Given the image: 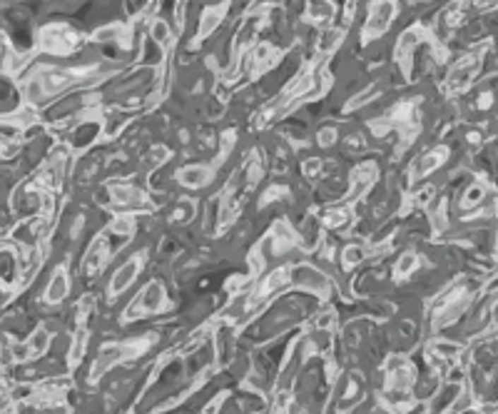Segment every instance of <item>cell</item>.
<instances>
[{"instance_id": "cell-18", "label": "cell", "mask_w": 498, "mask_h": 414, "mask_svg": "<svg viewBox=\"0 0 498 414\" xmlns=\"http://www.w3.org/2000/svg\"><path fill=\"white\" fill-rule=\"evenodd\" d=\"M11 55H13V50H11V45H8L6 35H0V70H8V65L13 68Z\"/></svg>"}, {"instance_id": "cell-2", "label": "cell", "mask_w": 498, "mask_h": 414, "mask_svg": "<svg viewBox=\"0 0 498 414\" xmlns=\"http://www.w3.org/2000/svg\"><path fill=\"white\" fill-rule=\"evenodd\" d=\"M396 16V0H374L372 11L364 23V40H374L389 28V23Z\"/></svg>"}, {"instance_id": "cell-10", "label": "cell", "mask_w": 498, "mask_h": 414, "mask_svg": "<svg viewBox=\"0 0 498 414\" xmlns=\"http://www.w3.org/2000/svg\"><path fill=\"white\" fill-rule=\"evenodd\" d=\"M18 277V260L13 250H0V282L13 285Z\"/></svg>"}, {"instance_id": "cell-5", "label": "cell", "mask_w": 498, "mask_h": 414, "mask_svg": "<svg viewBox=\"0 0 498 414\" xmlns=\"http://www.w3.org/2000/svg\"><path fill=\"white\" fill-rule=\"evenodd\" d=\"M137 272H140V257H130V260L115 272V277H112V285H110L112 295H120L125 287H130V282L137 277Z\"/></svg>"}, {"instance_id": "cell-15", "label": "cell", "mask_w": 498, "mask_h": 414, "mask_svg": "<svg viewBox=\"0 0 498 414\" xmlns=\"http://www.w3.org/2000/svg\"><path fill=\"white\" fill-rule=\"evenodd\" d=\"M167 158H170V153L165 148H150V153H147V158H145L147 170H155V167H160V165H162Z\"/></svg>"}, {"instance_id": "cell-12", "label": "cell", "mask_w": 498, "mask_h": 414, "mask_svg": "<svg viewBox=\"0 0 498 414\" xmlns=\"http://www.w3.org/2000/svg\"><path fill=\"white\" fill-rule=\"evenodd\" d=\"M28 347H30V357L42 355V352L50 347V332H47L45 327H37L35 332L30 335V342H28Z\"/></svg>"}, {"instance_id": "cell-4", "label": "cell", "mask_w": 498, "mask_h": 414, "mask_svg": "<svg viewBox=\"0 0 498 414\" xmlns=\"http://www.w3.org/2000/svg\"><path fill=\"white\" fill-rule=\"evenodd\" d=\"M112 250H110V242H107V237H97L93 242V247H90V252L85 255V272L88 275H97L100 270H102V265H105L107 260H110Z\"/></svg>"}, {"instance_id": "cell-9", "label": "cell", "mask_w": 498, "mask_h": 414, "mask_svg": "<svg viewBox=\"0 0 498 414\" xmlns=\"http://www.w3.org/2000/svg\"><path fill=\"white\" fill-rule=\"evenodd\" d=\"M68 295V275H65V270L60 267L58 272H55V277L50 280V287H47V292H45V300L50 304H58L60 300Z\"/></svg>"}, {"instance_id": "cell-21", "label": "cell", "mask_w": 498, "mask_h": 414, "mask_svg": "<svg viewBox=\"0 0 498 414\" xmlns=\"http://www.w3.org/2000/svg\"><path fill=\"white\" fill-rule=\"evenodd\" d=\"M346 150H352V153H362L364 150V138L362 135H349V138L344 140Z\"/></svg>"}, {"instance_id": "cell-3", "label": "cell", "mask_w": 498, "mask_h": 414, "mask_svg": "<svg viewBox=\"0 0 498 414\" xmlns=\"http://www.w3.org/2000/svg\"><path fill=\"white\" fill-rule=\"evenodd\" d=\"M165 307V290L160 282H150V285L142 290L140 295H137L135 304H132V309H127L125 317H137V314L142 312H160V309Z\"/></svg>"}, {"instance_id": "cell-7", "label": "cell", "mask_w": 498, "mask_h": 414, "mask_svg": "<svg viewBox=\"0 0 498 414\" xmlns=\"http://www.w3.org/2000/svg\"><path fill=\"white\" fill-rule=\"evenodd\" d=\"M225 16H227V6L207 8L205 16H202V23H199V35H197V40H202V37H207L210 32H215L217 25H220V23L225 20Z\"/></svg>"}, {"instance_id": "cell-17", "label": "cell", "mask_w": 498, "mask_h": 414, "mask_svg": "<svg viewBox=\"0 0 498 414\" xmlns=\"http://www.w3.org/2000/svg\"><path fill=\"white\" fill-rule=\"evenodd\" d=\"M441 160H444V153H431V155H426V158L419 162V170H416V175H424V172L434 170V167L441 162Z\"/></svg>"}, {"instance_id": "cell-23", "label": "cell", "mask_w": 498, "mask_h": 414, "mask_svg": "<svg viewBox=\"0 0 498 414\" xmlns=\"http://www.w3.org/2000/svg\"><path fill=\"white\" fill-rule=\"evenodd\" d=\"M304 172L309 177L319 175V172H321V160H307V162H304Z\"/></svg>"}, {"instance_id": "cell-6", "label": "cell", "mask_w": 498, "mask_h": 414, "mask_svg": "<svg viewBox=\"0 0 498 414\" xmlns=\"http://www.w3.org/2000/svg\"><path fill=\"white\" fill-rule=\"evenodd\" d=\"M210 177H212V172L207 170L205 165H192V167H182V170L177 172V180L182 182L184 187H194V190L207 185Z\"/></svg>"}, {"instance_id": "cell-22", "label": "cell", "mask_w": 498, "mask_h": 414, "mask_svg": "<svg viewBox=\"0 0 498 414\" xmlns=\"http://www.w3.org/2000/svg\"><path fill=\"white\" fill-rule=\"evenodd\" d=\"M416 267V255H404L401 257V262H398V275H406V272H411Z\"/></svg>"}, {"instance_id": "cell-13", "label": "cell", "mask_w": 498, "mask_h": 414, "mask_svg": "<svg viewBox=\"0 0 498 414\" xmlns=\"http://www.w3.org/2000/svg\"><path fill=\"white\" fill-rule=\"evenodd\" d=\"M341 37H344V32L336 30V28H329V30H324V32H321V37H319V50H321V53H329V50H334L336 45L341 43Z\"/></svg>"}, {"instance_id": "cell-1", "label": "cell", "mask_w": 498, "mask_h": 414, "mask_svg": "<svg viewBox=\"0 0 498 414\" xmlns=\"http://www.w3.org/2000/svg\"><path fill=\"white\" fill-rule=\"evenodd\" d=\"M83 45V35L70 25H47L40 30V48L53 55H70Z\"/></svg>"}, {"instance_id": "cell-11", "label": "cell", "mask_w": 498, "mask_h": 414, "mask_svg": "<svg viewBox=\"0 0 498 414\" xmlns=\"http://www.w3.org/2000/svg\"><path fill=\"white\" fill-rule=\"evenodd\" d=\"M334 16V6H331V0H309L307 3V18L312 23H324Z\"/></svg>"}, {"instance_id": "cell-20", "label": "cell", "mask_w": 498, "mask_h": 414, "mask_svg": "<svg viewBox=\"0 0 498 414\" xmlns=\"http://www.w3.org/2000/svg\"><path fill=\"white\" fill-rule=\"evenodd\" d=\"M11 357H13L16 362L30 360V347H28V345H13V347H11Z\"/></svg>"}, {"instance_id": "cell-14", "label": "cell", "mask_w": 498, "mask_h": 414, "mask_svg": "<svg viewBox=\"0 0 498 414\" xmlns=\"http://www.w3.org/2000/svg\"><path fill=\"white\" fill-rule=\"evenodd\" d=\"M85 342H88V332L85 329H78L73 340V352H70V367H75L85 355Z\"/></svg>"}, {"instance_id": "cell-8", "label": "cell", "mask_w": 498, "mask_h": 414, "mask_svg": "<svg viewBox=\"0 0 498 414\" xmlns=\"http://www.w3.org/2000/svg\"><path fill=\"white\" fill-rule=\"evenodd\" d=\"M252 60H254V70H257V73H264V70H269V68H274V65H277L279 50L274 48V45H269V43H262V45H257V48H254Z\"/></svg>"}, {"instance_id": "cell-19", "label": "cell", "mask_w": 498, "mask_h": 414, "mask_svg": "<svg viewBox=\"0 0 498 414\" xmlns=\"http://www.w3.org/2000/svg\"><path fill=\"white\" fill-rule=\"evenodd\" d=\"M334 143H336V128H331V125L321 128V133H319V145H321V148H331Z\"/></svg>"}, {"instance_id": "cell-16", "label": "cell", "mask_w": 498, "mask_h": 414, "mask_svg": "<svg viewBox=\"0 0 498 414\" xmlns=\"http://www.w3.org/2000/svg\"><path fill=\"white\" fill-rule=\"evenodd\" d=\"M364 257H367V250H364V247H359V244H352V247H346V250H344V265L346 267H354V265H359Z\"/></svg>"}]
</instances>
